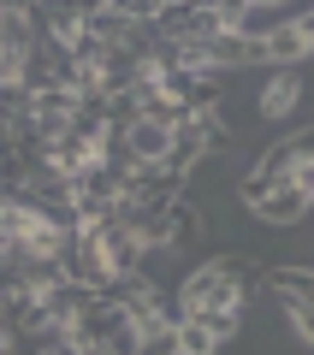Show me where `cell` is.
Wrapping results in <instances>:
<instances>
[{
	"label": "cell",
	"mask_w": 314,
	"mask_h": 355,
	"mask_svg": "<svg viewBox=\"0 0 314 355\" xmlns=\"http://www.w3.org/2000/svg\"><path fill=\"white\" fill-rule=\"evenodd\" d=\"M60 266H65V279H72V284H83V291H95V296L113 284V266H107V254H101L95 231H72L65 249H60Z\"/></svg>",
	"instance_id": "obj_1"
},
{
	"label": "cell",
	"mask_w": 314,
	"mask_h": 355,
	"mask_svg": "<svg viewBox=\"0 0 314 355\" xmlns=\"http://www.w3.org/2000/svg\"><path fill=\"white\" fill-rule=\"evenodd\" d=\"M36 48V24H30V6L18 0H0V77H18L24 83V60Z\"/></svg>",
	"instance_id": "obj_2"
},
{
	"label": "cell",
	"mask_w": 314,
	"mask_h": 355,
	"mask_svg": "<svg viewBox=\"0 0 314 355\" xmlns=\"http://www.w3.org/2000/svg\"><path fill=\"white\" fill-rule=\"evenodd\" d=\"M302 95H308V71H273L255 95V119L261 125H290L302 113Z\"/></svg>",
	"instance_id": "obj_3"
},
{
	"label": "cell",
	"mask_w": 314,
	"mask_h": 355,
	"mask_svg": "<svg viewBox=\"0 0 314 355\" xmlns=\"http://www.w3.org/2000/svg\"><path fill=\"white\" fill-rule=\"evenodd\" d=\"M166 142H172V125H160V119H137V125H125V148L137 166H160L166 160Z\"/></svg>",
	"instance_id": "obj_4"
},
{
	"label": "cell",
	"mask_w": 314,
	"mask_h": 355,
	"mask_svg": "<svg viewBox=\"0 0 314 355\" xmlns=\"http://www.w3.org/2000/svg\"><path fill=\"white\" fill-rule=\"evenodd\" d=\"M30 125V89L18 77H0V142H13Z\"/></svg>",
	"instance_id": "obj_5"
},
{
	"label": "cell",
	"mask_w": 314,
	"mask_h": 355,
	"mask_svg": "<svg viewBox=\"0 0 314 355\" xmlns=\"http://www.w3.org/2000/svg\"><path fill=\"white\" fill-rule=\"evenodd\" d=\"M255 219H261V225H302V219H308V202H302L297 190H290V184H279L273 196H267L261 207H249Z\"/></svg>",
	"instance_id": "obj_6"
},
{
	"label": "cell",
	"mask_w": 314,
	"mask_h": 355,
	"mask_svg": "<svg viewBox=\"0 0 314 355\" xmlns=\"http://www.w3.org/2000/svg\"><path fill=\"white\" fill-rule=\"evenodd\" d=\"M172 343H178V355H220V349H226V343H220L214 331L201 326V320H190V314L172 326Z\"/></svg>",
	"instance_id": "obj_7"
},
{
	"label": "cell",
	"mask_w": 314,
	"mask_h": 355,
	"mask_svg": "<svg viewBox=\"0 0 314 355\" xmlns=\"http://www.w3.org/2000/svg\"><path fill=\"white\" fill-rule=\"evenodd\" d=\"M285 184H290V190H297L302 202L314 207V160H297V166H290V172H285Z\"/></svg>",
	"instance_id": "obj_8"
},
{
	"label": "cell",
	"mask_w": 314,
	"mask_h": 355,
	"mask_svg": "<svg viewBox=\"0 0 314 355\" xmlns=\"http://www.w3.org/2000/svg\"><path fill=\"white\" fill-rule=\"evenodd\" d=\"M137 355H178V343H172V326H166V331H149V338L137 343Z\"/></svg>",
	"instance_id": "obj_9"
}]
</instances>
